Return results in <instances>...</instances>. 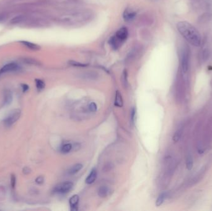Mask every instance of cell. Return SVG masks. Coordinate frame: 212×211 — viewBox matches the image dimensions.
Returning a JSON list of instances; mask_svg holds the SVG:
<instances>
[{
    "instance_id": "obj_1",
    "label": "cell",
    "mask_w": 212,
    "mask_h": 211,
    "mask_svg": "<svg viewBox=\"0 0 212 211\" xmlns=\"http://www.w3.org/2000/svg\"><path fill=\"white\" fill-rule=\"evenodd\" d=\"M177 29L182 36L194 47H199L202 37L199 30L187 21H181L177 24Z\"/></svg>"
},
{
    "instance_id": "obj_2",
    "label": "cell",
    "mask_w": 212,
    "mask_h": 211,
    "mask_svg": "<svg viewBox=\"0 0 212 211\" xmlns=\"http://www.w3.org/2000/svg\"><path fill=\"white\" fill-rule=\"evenodd\" d=\"M21 112L19 109H15L11 111L4 120V124L6 127L11 126L18 121L21 116Z\"/></svg>"
},
{
    "instance_id": "obj_3",
    "label": "cell",
    "mask_w": 212,
    "mask_h": 211,
    "mask_svg": "<svg viewBox=\"0 0 212 211\" xmlns=\"http://www.w3.org/2000/svg\"><path fill=\"white\" fill-rule=\"evenodd\" d=\"M189 58L190 55L189 50L187 48L184 49L181 55V68L182 71L184 73H186L189 70Z\"/></svg>"
},
{
    "instance_id": "obj_4",
    "label": "cell",
    "mask_w": 212,
    "mask_h": 211,
    "mask_svg": "<svg viewBox=\"0 0 212 211\" xmlns=\"http://www.w3.org/2000/svg\"><path fill=\"white\" fill-rule=\"evenodd\" d=\"M73 187V183L70 181H65L57 185L54 188V192L57 193H66L69 192Z\"/></svg>"
},
{
    "instance_id": "obj_5",
    "label": "cell",
    "mask_w": 212,
    "mask_h": 211,
    "mask_svg": "<svg viewBox=\"0 0 212 211\" xmlns=\"http://www.w3.org/2000/svg\"><path fill=\"white\" fill-rule=\"evenodd\" d=\"M19 66L18 65L14 63H9L7 64L6 65H4L2 68L0 70V75L4 74V73H6L8 72H12V71H16L18 70H19Z\"/></svg>"
},
{
    "instance_id": "obj_6",
    "label": "cell",
    "mask_w": 212,
    "mask_h": 211,
    "mask_svg": "<svg viewBox=\"0 0 212 211\" xmlns=\"http://www.w3.org/2000/svg\"><path fill=\"white\" fill-rule=\"evenodd\" d=\"M121 42L125 41L128 37V30L126 28L123 27L118 30L115 36Z\"/></svg>"
},
{
    "instance_id": "obj_7",
    "label": "cell",
    "mask_w": 212,
    "mask_h": 211,
    "mask_svg": "<svg viewBox=\"0 0 212 211\" xmlns=\"http://www.w3.org/2000/svg\"><path fill=\"white\" fill-rule=\"evenodd\" d=\"M13 100V96L10 90H6L4 92L3 97V105L7 106L11 104Z\"/></svg>"
},
{
    "instance_id": "obj_8",
    "label": "cell",
    "mask_w": 212,
    "mask_h": 211,
    "mask_svg": "<svg viewBox=\"0 0 212 211\" xmlns=\"http://www.w3.org/2000/svg\"><path fill=\"white\" fill-rule=\"evenodd\" d=\"M79 202V196L78 195H73L70 199V205L72 210H77V207Z\"/></svg>"
},
{
    "instance_id": "obj_9",
    "label": "cell",
    "mask_w": 212,
    "mask_h": 211,
    "mask_svg": "<svg viewBox=\"0 0 212 211\" xmlns=\"http://www.w3.org/2000/svg\"><path fill=\"white\" fill-rule=\"evenodd\" d=\"M96 178H97L96 170L92 169L91 170V173H89V175H88V176L87 177V178L86 180V182L88 184H91V183L94 182V181L96 180Z\"/></svg>"
},
{
    "instance_id": "obj_10",
    "label": "cell",
    "mask_w": 212,
    "mask_h": 211,
    "mask_svg": "<svg viewBox=\"0 0 212 211\" xmlns=\"http://www.w3.org/2000/svg\"><path fill=\"white\" fill-rule=\"evenodd\" d=\"M21 43L24 45L25 47H28V48L32 50H39L40 49V47L37 44L31 43V42L27 41H21Z\"/></svg>"
},
{
    "instance_id": "obj_11",
    "label": "cell",
    "mask_w": 212,
    "mask_h": 211,
    "mask_svg": "<svg viewBox=\"0 0 212 211\" xmlns=\"http://www.w3.org/2000/svg\"><path fill=\"white\" fill-rule=\"evenodd\" d=\"M115 105L118 107H122L123 106V99L122 97V95L118 91H117L115 94Z\"/></svg>"
},
{
    "instance_id": "obj_12",
    "label": "cell",
    "mask_w": 212,
    "mask_h": 211,
    "mask_svg": "<svg viewBox=\"0 0 212 211\" xmlns=\"http://www.w3.org/2000/svg\"><path fill=\"white\" fill-rule=\"evenodd\" d=\"M83 167V165L81 164H75L74 165H73L70 169L68 170V174L70 175H74L76 174V173H78L81 168Z\"/></svg>"
},
{
    "instance_id": "obj_13",
    "label": "cell",
    "mask_w": 212,
    "mask_h": 211,
    "mask_svg": "<svg viewBox=\"0 0 212 211\" xmlns=\"http://www.w3.org/2000/svg\"><path fill=\"white\" fill-rule=\"evenodd\" d=\"M135 14H136L135 13L131 11V10H125L123 14V18L125 21H131L135 16Z\"/></svg>"
},
{
    "instance_id": "obj_14",
    "label": "cell",
    "mask_w": 212,
    "mask_h": 211,
    "mask_svg": "<svg viewBox=\"0 0 212 211\" xmlns=\"http://www.w3.org/2000/svg\"><path fill=\"white\" fill-rule=\"evenodd\" d=\"M109 192V188L106 187H102L99 188V191H98V195L100 197H106L108 195Z\"/></svg>"
},
{
    "instance_id": "obj_15",
    "label": "cell",
    "mask_w": 212,
    "mask_h": 211,
    "mask_svg": "<svg viewBox=\"0 0 212 211\" xmlns=\"http://www.w3.org/2000/svg\"><path fill=\"white\" fill-rule=\"evenodd\" d=\"M166 196H167V195H166V193H165V192L162 193L161 195H160L159 196V197L158 198V199L156 200V206H158V207L160 206L163 203L165 199L166 198Z\"/></svg>"
},
{
    "instance_id": "obj_16",
    "label": "cell",
    "mask_w": 212,
    "mask_h": 211,
    "mask_svg": "<svg viewBox=\"0 0 212 211\" xmlns=\"http://www.w3.org/2000/svg\"><path fill=\"white\" fill-rule=\"evenodd\" d=\"M36 87L39 91L43 90L45 86L44 82L40 79H36Z\"/></svg>"
},
{
    "instance_id": "obj_17",
    "label": "cell",
    "mask_w": 212,
    "mask_h": 211,
    "mask_svg": "<svg viewBox=\"0 0 212 211\" xmlns=\"http://www.w3.org/2000/svg\"><path fill=\"white\" fill-rule=\"evenodd\" d=\"M182 129H179V130H178L174 134V135L173 136V140L174 142H177L179 141L181 137V135H182Z\"/></svg>"
},
{
    "instance_id": "obj_18",
    "label": "cell",
    "mask_w": 212,
    "mask_h": 211,
    "mask_svg": "<svg viewBox=\"0 0 212 211\" xmlns=\"http://www.w3.org/2000/svg\"><path fill=\"white\" fill-rule=\"evenodd\" d=\"M72 145L70 143H68V144H64L62 147V152L63 153H68L71 150Z\"/></svg>"
},
{
    "instance_id": "obj_19",
    "label": "cell",
    "mask_w": 212,
    "mask_h": 211,
    "mask_svg": "<svg viewBox=\"0 0 212 211\" xmlns=\"http://www.w3.org/2000/svg\"><path fill=\"white\" fill-rule=\"evenodd\" d=\"M193 166V160L191 156H189L187 159V162H186V167L188 170H191Z\"/></svg>"
},
{
    "instance_id": "obj_20",
    "label": "cell",
    "mask_w": 212,
    "mask_h": 211,
    "mask_svg": "<svg viewBox=\"0 0 212 211\" xmlns=\"http://www.w3.org/2000/svg\"><path fill=\"white\" fill-rule=\"evenodd\" d=\"M122 83L123 85L125 87H127V85H128V82H127V74H126V71H124L122 78Z\"/></svg>"
},
{
    "instance_id": "obj_21",
    "label": "cell",
    "mask_w": 212,
    "mask_h": 211,
    "mask_svg": "<svg viewBox=\"0 0 212 211\" xmlns=\"http://www.w3.org/2000/svg\"><path fill=\"white\" fill-rule=\"evenodd\" d=\"M89 109L91 112H94L97 110V105L94 102H91L89 105Z\"/></svg>"
},
{
    "instance_id": "obj_22",
    "label": "cell",
    "mask_w": 212,
    "mask_h": 211,
    "mask_svg": "<svg viewBox=\"0 0 212 211\" xmlns=\"http://www.w3.org/2000/svg\"><path fill=\"white\" fill-rule=\"evenodd\" d=\"M16 176L14 175H11V187L13 188H14L15 186H16Z\"/></svg>"
},
{
    "instance_id": "obj_23",
    "label": "cell",
    "mask_w": 212,
    "mask_h": 211,
    "mask_svg": "<svg viewBox=\"0 0 212 211\" xmlns=\"http://www.w3.org/2000/svg\"><path fill=\"white\" fill-rule=\"evenodd\" d=\"M22 20V17H16V18H15L14 19H13L12 20V23H14V24H16V23H18V22H19L21 21Z\"/></svg>"
},
{
    "instance_id": "obj_24",
    "label": "cell",
    "mask_w": 212,
    "mask_h": 211,
    "mask_svg": "<svg viewBox=\"0 0 212 211\" xmlns=\"http://www.w3.org/2000/svg\"><path fill=\"white\" fill-rule=\"evenodd\" d=\"M44 178L42 176H39L38 178L36 179V183H38V184H42V183L44 182Z\"/></svg>"
},
{
    "instance_id": "obj_25",
    "label": "cell",
    "mask_w": 212,
    "mask_h": 211,
    "mask_svg": "<svg viewBox=\"0 0 212 211\" xmlns=\"http://www.w3.org/2000/svg\"><path fill=\"white\" fill-rule=\"evenodd\" d=\"M21 87H22L23 92H25L28 91L29 90V86L27 85V84H22V85H21Z\"/></svg>"
},
{
    "instance_id": "obj_26",
    "label": "cell",
    "mask_w": 212,
    "mask_h": 211,
    "mask_svg": "<svg viewBox=\"0 0 212 211\" xmlns=\"http://www.w3.org/2000/svg\"><path fill=\"white\" fill-rule=\"evenodd\" d=\"M71 64L73 66H85L86 65L85 64H82L81 63H77V62H75V61H71L70 62Z\"/></svg>"
},
{
    "instance_id": "obj_27",
    "label": "cell",
    "mask_w": 212,
    "mask_h": 211,
    "mask_svg": "<svg viewBox=\"0 0 212 211\" xmlns=\"http://www.w3.org/2000/svg\"><path fill=\"white\" fill-rule=\"evenodd\" d=\"M135 116V109L133 108V110H132V121L133 123H134Z\"/></svg>"
},
{
    "instance_id": "obj_28",
    "label": "cell",
    "mask_w": 212,
    "mask_h": 211,
    "mask_svg": "<svg viewBox=\"0 0 212 211\" xmlns=\"http://www.w3.org/2000/svg\"><path fill=\"white\" fill-rule=\"evenodd\" d=\"M0 20H1V18H0Z\"/></svg>"
}]
</instances>
